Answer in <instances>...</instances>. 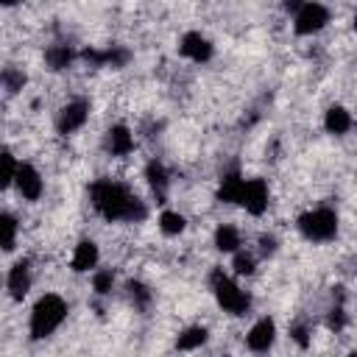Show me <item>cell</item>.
Masks as SVG:
<instances>
[{"instance_id":"cell-1","label":"cell","mask_w":357,"mask_h":357,"mask_svg":"<svg viewBox=\"0 0 357 357\" xmlns=\"http://www.w3.org/2000/svg\"><path fill=\"white\" fill-rule=\"evenodd\" d=\"M89 198H92V206L100 218L106 220H126V223H139L145 220L148 215V206L145 201L131 192L126 184L120 181H112V178H98L92 187H89Z\"/></svg>"},{"instance_id":"cell-2","label":"cell","mask_w":357,"mask_h":357,"mask_svg":"<svg viewBox=\"0 0 357 357\" xmlns=\"http://www.w3.org/2000/svg\"><path fill=\"white\" fill-rule=\"evenodd\" d=\"M64 318H67V301L61 296H56V293H45L31 310V324H28L31 337L42 340V337L53 335L61 326Z\"/></svg>"},{"instance_id":"cell-3","label":"cell","mask_w":357,"mask_h":357,"mask_svg":"<svg viewBox=\"0 0 357 357\" xmlns=\"http://www.w3.org/2000/svg\"><path fill=\"white\" fill-rule=\"evenodd\" d=\"M298 231L304 234V240L310 243H329L337 234V212L329 206H315L307 209L298 218Z\"/></svg>"},{"instance_id":"cell-4","label":"cell","mask_w":357,"mask_h":357,"mask_svg":"<svg viewBox=\"0 0 357 357\" xmlns=\"http://www.w3.org/2000/svg\"><path fill=\"white\" fill-rule=\"evenodd\" d=\"M209 284H212V293H215L218 304H220L226 312H231V315H245V312H248V307H251V296H248L234 279H229L220 268L212 271Z\"/></svg>"},{"instance_id":"cell-5","label":"cell","mask_w":357,"mask_h":357,"mask_svg":"<svg viewBox=\"0 0 357 357\" xmlns=\"http://www.w3.org/2000/svg\"><path fill=\"white\" fill-rule=\"evenodd\" d=\"M329 22V8L324 3H301L293 14V31L298 36H312Z\"/></svg>"},{"instance_id":"cell-6","label":"cell","mask_w":357,"mask_h":357,"mask_svg":"<svg viewBox=\"0 0 357 357\" xmlns=\"http://www.w3.org/2000/svg\"><path fill=\"white\" fill-rule=\"evenodd\" d=\"M86 117H89V103L84 98L67 100L56 114V131L59 134H73L86 123Z\"/></svg>"},{"instance_id":"cell-7","label":"cell","mask_w":357,"mask_h":357,"mask_svg":"<svg viewBox=\"0 0 357 357\" xmlns=\"http://www.w3.org/2000/svg\"><path fill=\"white\" fill-rule=\"evenodd\" d=\"M14 187H17V192H20L25 201H39L42 192H45V181H42L39 170H36L33 165H28V162H20Z\"/></svg>"},{"instance_id":"cell-8","label":"cell","mask_w":357,"mask_h":357,"mask_svg":"<svg viewBox=\"0 0 357 357\" xmlns=\"http://www.w3.org/2000/svg\"><path fill=\"white\" fill-rule=\"evenodd\" d=\"M178 53H181L184 59L195 61V64H204V61L212 59V42H209L201 31H187V33L181 36V42H178Z\"/></svg>"},{"instance_id":"cell-9","label":"cell","mask_w":357,"mask_h":357,"mask_svg":"<svg viewBox=\"0 0 357 357\" xmlns=\"http://www.w3.org/2000/svg\"><path fill=\"white\" fill-rule=\"evenodd\" d=\"M273 340H276V324H273V318H259V321L248 329V335H245V346H248L254 354L271 351Z\"/></svg>"},{"instance_id":"cell-10","label":"cell","mask_w":357,"mask_h":357,"mask_svg":"<svg viewBox=\"0 0 357 357\" xmlns=\"http://www.w3.org/2000/svg\"><path fill=\"white\" fill-rule=\"evenodd\" d=\"M33 284V273H31V262L28 259H20L8 268V276H6V287H8V296L11 298H25L28 290Z\"/></svg>"},{"instance_id":"cell-11","label":"cell","mask_w":357,"mask_h":357,"mask_svg":"<svg viewBox=\"0 0 357 357\" xmlns=\"http://www.w3.org/2000/svg\"><path fill=\"white\" fill-rule=\"evenodd\" d=\"M268 201H271V190L262 178H248L245 181V192H243V206L248 215H262L268 209Z\"/></svg>"},{"instance_id":"cell-12","label":"cell","mask_w":357,"mask_h":357,"mask_svg":"<svg viewBox=\"0 0 357 357\" xmlns=\"http://www.w3.org/2000/svg\"><path fill=\"white\" fill-rule=\"evenodd\" d=\"M245 181L248 178H243L237 170L223 173L220 187H218V201L220 204H240L243 201V192H245Z\"/></svg>"},{"instance_id":"cell-13","label":"cell","mask_w":357,"mask_h":357,"mask_svg":"<svg viewBox=\"0 0 357 357\" xmlns=\"http://www.w3.org/2000/svg\"><path fill=\"white\" fill-rule=\"evenodd\" d=\"M351 126H354V120H351V112H349L346 106H329V109H326V114H324V128H326L329 134L343 137V134L351 131Z\"/></svg>"},{"instance_id":"cell-14","label":"cell","mask_w":357,"mask_h":357,"mask_svg":"<svg viewBox=\"0 0 357 357\" xmlns=\"http://www.w3.org/2000/svg\"><path fill=\"white\" fill-rule=\"evenodd\" d=\"M106 151L112 156H126L134 151V134L126 126H112L106 131Z\"/></svg>"},{"instance_id":"cell-15","label":"cell","mask_w":357,"mask_h":357,"mask_svg":"<svg viewBox=\"0 0 357 357\" xmlns=\"http://www.w3.org/2000/svg\"><path fill=\"white\" fill-rule=\"evenodd\" d=\"M145 178H148V187L153 190V195H156L159 201H165V198H167V187H170V176H167L165 165L156 162V159H151V162L145 165Z\"/></svg>"},{"instance_id":"cell-16","label":"cell","mask_w":357,"mask_h":357,"mask_svg":"<svg viewBox=\"0 0 357 357\" xmlns=\"http://www.w3.org/2000/svg\"><path fill=\"white\" fill-rule=\"evenodd\" d=\"M98 259H100L98 245H95L92 240H81V243L75 245V251H73V271H75V273L92 271V268L98 265Z\"/></svg>"},{"instance_id":"cell-17","label":"cell","mask_w":357,"mask_h":357,"mask_svg":"<svg viewBox=\"0 0 357 357\" xmlns=\"http://www.w3.org/2000/svg\"><path fill=\"white\" fill-rule=\"evenodd\" d=\"M243 245V237H240V229L231 226V223H220L215 229V248L223 251V254H237Z\"/></svg>"},{"instance_id":"cell-18","label":"cell","mask_w":357,"mask_h":357,"mask_svg":"<svg viewBox=\"0 0 357 357\" xmlns=\"http://www.w3.org/2000/svg\"><path fill=\"white\" fill-rule=\"evenodd\" d=\"M73 59H75V53H73V47L64 45V42H56V45H50V47L45 50V61H47L50 70H67V67L73 64Z\"/></svg>"},{"instance_id":"cell-19","label":"cell","mask_w":357,"mask_h":357,"mask_svg":"<svg viewBox=\"0 0 357 357\" xmlns=\"http://www.w3.org/2000/svg\"><path fill=\"white\" fill-rule=\"evenodd\" d=\"M206 343V329L204 326H187L184 332H178V337H176V346L181 349V351H195V349H201Z\"/></svg>"},{"instance_id":"cell-20","label":"cell","mask_w":357,"mask_h":357,"mask_svg":"<svg viewBox=\"0 0 357 357\" xmlns=\"http://www.w3.org/2000/svg\"><path fill=\"white\" fill-rule=\"evenodd\" d=\"M159 229H162L167 237H176V234H181V231L187 229V220H184V215H178V212L165 209V212L159 215Z\"/></svg>"},{"instance_id":"cell-21","label":"cell","mask_w":357,"mask_h":357,"mask_svg":"<svg viewBox=\"0 0 357 357\" xmlns=\"http://www.w3.org/2000/svg\"><path fill=\"white\" fill-rule=\"evenodd\" d=\"M126 290H128V301H131L137 310H148V307H151L153 293L148 290V284H142V282H128Z\"/></svg>"},{"instance_id":"cell-22","label":"cell","mask_w":357,"mask_h":357,"mask_svg":"<svg viewBox=\"0 0 357 357\" xmlns=\"http://www.w3.org/2000/svg\"><path fill=\"white\" fill-rule=\"evenodd\" d=\"M0 223H3V251H14V245H17V218L11 212H3Z\"/></svg>"},{"instance_id":"cell-23","label":"cell","mask_w":357,"mask_h":357,"mask_svg":"<svg viewBox=\"0 0 357 357\" xmlns=\"http://www.w3.org/2000/svg\"><path fill=\"white\" fill-rule=\"evenodd\" d=\"M22 86H25V73L17 70V67H3V89H6L8 95H14V92H20Z\"/></svg>"},{"instance_id":"cell-24","label":"cell","mask_w":357,"mask_h":357,"mask_svg":"<svg viewBox=\"0 0 357 357\" xmlns=\"http://www.w3.org/2000/svg\"><path fill=\"white\" fill-rule=\"evenodd\" d=\"M112 287H114V273H112L109 268L95 271V276H92V290H95L98 296H109Z\"/></svg>"},{"instance_id":"cell-25","label":"cell","mask_w":357,"mask_h":357,"mask_svg":"<svg viewBox=\"0 0 357 357\" xmlns=\"http://www.w3.org/2000/svg\"><path fill=\"white\" fill-rule=\"evenodd\" d=\"M0 162H3V187H8V184H14V178H17V170H20V162L14 159V153L6 148L3 151V156H0Z\"/></svg>"},{"instance_id":"cell-26","label":"cell","mask_w":357,"mask_h":357,"mask_svg":"<svg viewBox=\"0 0 357 357\" xmlns=\"http://www.w3.org/2000/svg\"><path fill=\"white\" fill-rule=\"evenodd\" d=\"M254 271H257V259H254V254L237 251V254H234V273H237V276H251Z\"/></svg>"},{"instance_id":"cell-27","label":"cell","mask_w":357,"mask_h":357,"mask_svg":"<svg viewBox=\"0 0 357 357\" xmlns=\"http://www.w3.org/2000/svg\"><path fill=\"white\" fill-rule=\"evenodd\" d=\"M326 324H329V329H335V332H340V329L346 326V310H343V293H337V301H335V307L329 310V318H326Z\"/></svg>"},{"instance_id":"cell-28","label":"cell","mask_w":357,"mask_h":357,"mask_svg":"<svg viewBox=\"0 0 357 357\" xmlns=\"http://www.w3.org/2000/svg\"><path fill=\"white\" fill-rule=\"evenodd\" d=\"M290 337H293L301 349H307V346H310V329H307V324H301V321L293 324V326H290Z\"/></svg>"},{"instance_id":"cell-29","label":"cell","mask_w":357,"mask_h":357,"mask_svg":"<svg viewBox=\"0 0 357 357\" xmlns=\"http://www.w3.org/2000/svg\"><path fill=\"white\" fill-rule=\"evenodd\" d=\"M259 251H262V257L276 254V237H273V234H262V237H259Z\"/></svg>"},{"instance_id":"cell-30","label":"cell","mask_w":357,"mask_h":357,"mask_svg":"<svg viewBox=\"0 0 357 357\" xmlns=\"http://www.w3.org/2000/svg\"><path fill=\"white\" fill-rule=\"evenodd\" d=\"M351 25H354V31H357V11H354V20H351Z\"/></svg>"},{"instance_id":"cell-31","label":"cell","mask_w":357,"mask_h":357,"mask_svg":"<svg viewBox=\"0 0 357 357\" xmlns=\"http://www.w3.org/2000/svg\"><path fill=\"white\" fill-rule=\"evenodd\" d=\"M349 357H357V349H354V351H351V354H349Z\"/></svg>"}]
</instances>
